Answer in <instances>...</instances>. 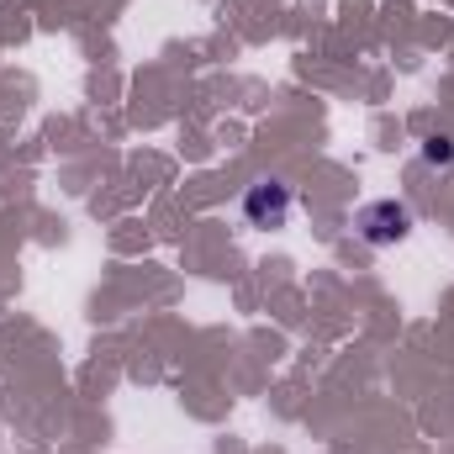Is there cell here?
<instances>
[{
    "label": "cell",
    "mask_w": 454,
    "mask_h": 454,
    "mask_svg": "<svg viewBox=\"0 0 454 454\" xmlns=\"http://www.w3.org/2000/svg\"><path fill=\"white\" fill-rule=\"evenodd\" d=\"M359 227H364V238H370L375 248H386V243H402V238H407L412 217H407V207H396V201H375V207H364Z\"/></svg>",
    "instance_id": "6da1fadb"
},
{
    "label": "cell",
    "mask_w": 454,
    "mask_h": 454,
    "mask_svg": "<svg viewBox=\"0 0 454 454\" xmlns=\"http://www.w3.org/2000/svg\"><path fill=\"white\" fill-rule=\"evenodd\" d=\"M286 212H291V191H286V185L264 180V185L248 191V217H254V223H280Z\"/></svg>",
    "instance_id": "7a4b0ae2"
},
{
    "label": "cell",
    "mask_w": 454,
    "mask_h": 454,
    "mask_svg": "<svg viewBox=\"0 0 454 454\" xmlns=\"http://www.w3.org/2000/svg\"><path fill=\"white\" fill-rule=\"evenodd\" d=\"M423 153H428V164H450L454 143H450V137H428V148H423Z\"/></svg>",
    "instance_id": "3957f363"
}]
</instances>
